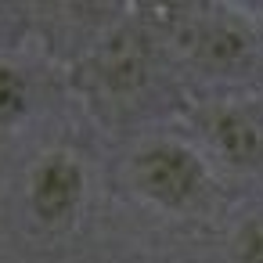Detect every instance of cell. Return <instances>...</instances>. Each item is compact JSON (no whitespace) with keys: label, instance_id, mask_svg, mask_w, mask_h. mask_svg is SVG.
Wrapping results in <instances>:
<instances>
[{"label":"cell","instance_id":"1","mask_svg":"<svg viewBox=\"0 0 263 263\" xmlns=\"http://www.w3.org/2000/svg\"><path fill=\"white\" fill-rule=\"evenodd\" d=\"M180 44L209 72L238 76L263 62V44L252 22H245L238 11L223 8H202V11H180Z\"/></svg>","mask_w":263,"mask_h":263},{"label":"cell","instance_id":"2","mask_svg":"<svg viewBox=\"0 0 263 263\" xmlns=\"http://www.w3.org/2000/svg\"><path fill=\"white\" fill-rule=\"evenodd\" d=\"M137 184L148 198L170 209H187L205 198L209 191V170L205 162L184 148V144H152L137 159Z\"/></svg>","mask_w":263,"mask_h":263},{"label":"cell","instance_id":"3","mask_svg":"<svg viewBox=\"0 0 263 263\" xmlns=\"http://www.w3.org/2000/svg\"><path fill=\"white\" fill-rule=\"evenodd\" d=\"M202 130L209 144L238 166L263 162V116L245 105H213L202 112Z\"/></svg>","mask_w":263,"mask_h":263},{"label":"cell","instance_id":"4","mask_svg":"<svg viewBox=\"0 0 263 263\" xmlns=\"http://www.w3.org/2000/svg\"><path fill=\"white\" fill-rule=\"evenodd\" d=\"M76 195H80V170L69 159H47L36 170L33 198L44 216H62L76 202Z\"/></svg>","mask_w":263,"mask_h":263},{"label":"cell","instance_id":"5","mask_svg":"<svg viewBox=\"0 0 263 263\" xmlns=\"http://www.w3.org/2000/svg\"><path fill=\"white\" fill-rule=\"evenodd\" d=\"M105 80L116 90H134L144 80V47L134 36H119V44L112 47V58L105 62Z\"/></svg>","mask_w":263,"mask_h":263},{"label":"cell","instance_id":"6","mask_svg":"<svg viewBox=\"0 0 263 263\" xmlns=\"http://www.w3.org/2000/svg\"><path fill=\"white\" fill-rule=\"evenodd\" d=\"M22 105H26V87H22V80H18L15 72H8V69H0V116L11 119V116L22 112Z\"/></svg>","mask_w":263,"mask_h":263},{"label":"cell","instance_id":"7","mask_svg":"<svg viewBox=\"0 0 263 263\" xmlns=\"http://www.w3.org/2000/svg\"><path fill=\"white\" fill-rule=\"evenodd\" d=\"M238 263H263V220H249L238 234Z\"/></svg>","mask_w":263,"mask_h":263}]
</instances>
